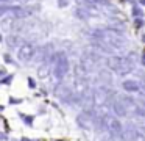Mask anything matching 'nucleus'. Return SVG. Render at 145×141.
Here are the masks:
<instances>
[{"instance_id": "obj_1", "label": "nucleus", "mask_w": 145, "mask_h": 141, "mask_svg": "<svg viewBox=\"0 0 145 141\" xmlns=\"http://www.w3.org/2000/svg\"><path fill=\"white\" fill-rule=\"evenodd\" d=\"M69 71V61H67L64 53H58L56 55V63H55V77L56 78H63Z\"/></svg>"}, {"instance_id": "obj_2", "label": "nucleus", "mask_w": 145, "mask_h": 141, "mask_svg": "<svg viewBox=\"0 0 145 141\" xmlns=\"http://www.w3.org/2000/svg\"><path fill=\"white\" fill-rule=\"evenodd\" d=\"M19 60H22V61H30V60L33 58V55H35V47L31 46V44H24L22 47L19 49Z\"/></svg>"}, {"instance_id": "obj_3", "label": "nucleus", "mask_w": 145, "mask_h": 141, "mask_svg": "<svg viewBox=\"0 0 145 141\" xmlns=\"http://www.w3.org/2000/svg\"><path fill=\"white\" fill-rule=\"evenodd\" d=\"M123 89L128 91V93H137L139 91V85L134 80H125L123 81Z\"/></svg>"}, {"instance_id": "obj_4", "label": "nucleus", "mask_w": 145, "mask_h": 141, "mask_svg": "<svg viewBox=\"0 0 145 141\" xmlns=\"http://www.w3.org/2000/svg\"><path fill=\"white\" fill-rule=\"evenodd\" d=\"M112 108H114V113H116V116H126V108L123 107L122 102H116Z\"/></svg>"}, {"instance_id": "obj_5", "label": "nucleus", "mask_w": 145, "mask_h": 141, "mask_svg": "<svg viewBox=\"0 0 145 141\" xmlns=\"http://www.w3.org/2000/svg\"><path fill=\"white\" fill-rule=\"evenodd\" d=\"M125 135L128 141H137V130H134V128H126Z\"/></svg>"}, {"instance_id": "obj_6", "label": "nucleus", "mask_w": 145, "mask_h": 141, "mask_svg": "<svg viewBox=\"0 0 145 141\" xmlns=\"http://www.w3.org/2000/svg\"><path fill=\"white\" fill-rule=\"evenodd\" d=\"M109 125H111V130H114V133H120L122 132V124H120L119 119H112Z\"/></svg>"}, {"instance_id": "obj_7", "label": "nucleus", "mask_w": 145, "mask_h": 141, "mask_svg": "<svg viewBox=\"0 0 145 141\" xmlns=\"http://www.w3.org/2000/svg\"><path fill=\"white\" fill-rule=\"evenodd\" d=\"M20 118H22V121L25 122L27 125H30V127L33 125V116H28V115H20Z\"/></svg>"}, {"instance_id": "obj_8", "label": "nucleus", "mask_w": 145, "mask_h": 141, "mask_svg": "<svg viewBox=\"0 0 145 141\" xmlns=\"http://www.w3.org/2000/svg\"><path fill=\"white\" fill-rule=\"evenodd\" d=\"M10 103H14V105H17V103H22V99H16V97H11V99H10Z\"/></svg>"}, {"instance_id": "obj_9", "label": "nucleus", "mask_w": 145, "mask_h": 141, "mask_svg": "<svg viewBox=\"0 0 145 141\" xmlns=\"http://www.w3.org/2000/svg\"><path fill=\"white\" fill-rule=\"evenodd\" d=\"M11 80H13V75H8V77H5L3 80H2V83H3V85H8Z\"/></svg>"}, {"instance_id": "obj_10", "label": "nucleus", "mask_w": 145, "mask_h": 141, "mask_svg": "<svg viewBox=\"0 0 145 141\" xmlns=\"http://www.w3.org/2000/svg\"><path fill=\"white\" fill-rule=\"evenodd\" d=\"M67 5V0H59V6H66Z\"/></svg>"}, {"instance_id": "obj_11", "label": "nucleus", "mask_w": 145, "mask_h": 141, "mask_svg": "<svg viewBox=\"0 0 145 141\" xmlns=\"http://www.w3.org/2000/svg\"><path fill=\"white\" fill-rule=\"evenodd\" d=\"M28 85H30V86H31V88H35V81H33L31 78H30V80H28Z\"/></svg>"}, {"instance_id": "obj_12", "label": "nucleus", "mask_w": 145, "mask_h": 141, "mask_svg": "<svg viewBox=\"0 0 145 141\" xmlns=\"http://www.w3.org/2000/svg\"><path fill=\"white\" fill-rule=\"evenodd\" d=\"M20 141H31V140H30V138H22Z\"/></svg>"}, {"instance_id": "obj_13", "label": "nucleus", "mask_w": 145, "mask_h": 141, "mask_svg": "<svg viewBox=\"0 0 145 141\" xmlns=\"http://www.w3.org/2000/svg\"><path fill=\"white\" fill-rule=\"evenodd\" d=\"M2 2H3V3H7V2H13V0H2Z\"/></svg>"}, {"instance_id": "obj_14", "label": "nucleus", "mask_w": 145, "mask_h": 141, "mask_svg": "<svg viewBox=\"0 0 145 141\" xmlns=\"http://www.w3.org/2000/svg\"><path fill=\"white\" fill-rule=\"evenodd\" d=\"M140 3H142V5H145V0H140Z\"/></svg>"}, {"instance_id": "obj_15", "label": "nucleus", "mask_w": 145, "mask_h": 141, "mask_svg": "<svg viewBox=\"0 0 145 141\" xmlns=\"http://www.w3.org/2000/svg\"><path fill=\"white\" fill-rule=\"evenodd\" d=\"M144 105H145V103H144Z\"/></svg>"}]
</instances>
